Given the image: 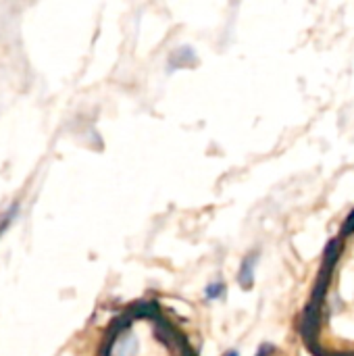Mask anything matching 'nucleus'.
<instances>
[{
	"label": "nucleus",
	"mask_w": 354,
	"mask_h": 356,
	"mask_svg": "<svg viewBox=\"0 0 354 356\" xmlns=\"http://www.w3.org/2000/svg\"><path fill=\"white\" fill-rule=\"evenodd\" d=\"M17 213H19V204H13V209H8V213L2 217V221H0V236L8 229V225L17 219Z\"/></svg>",
	"instance_id": "1"
},
{
	"label": "nucleus",
	"mask_w": 354,
	"mask_h": 356,
	"mask_svg": "<svg viewBox=\"0 0 354 356\" xmlns=\"http://www.w3.org/2000/svg\"><path fill=\"white\" fill-rule=\"evenodd\" d=\"M227 356H238V353H230V355Z\"/></svg>",
	"instance_id": "2"
}]
</instances>
